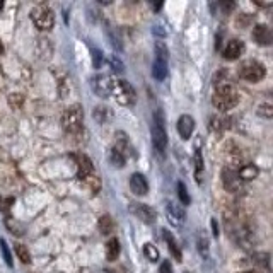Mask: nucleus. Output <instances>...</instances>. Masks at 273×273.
<instances>
[{"instance_id":"f257e3e1","label":"nucleus","mask_w":273,"mask_h":273,"mask_svg":"<svg viewBox=\"0 0 273 273\" xmlns=\"http://www.w3.org/2000/svg\"><path fill=\"white\" fill-rule=\"evenodd\" d=\"M226 74L227 72H222V74L219 75V80L214 82L215 92H214V96H212V104H214V108L219 111L232 110V108H236L239 103V92L231 80L224 79Z\"/></svg>"},{"instance_id":"f03ea898","label":"nucleus","mask_w":273,"mask_h":273,"mask_svg":"<svg viewBox=\"0 0 273 273\" xmlns=\"http://www.w3.org/2000/svg\"><path fill=\"white\" fill-rule=\"evenodd\" d=\"M152 143L159 154H164L167 147V132H166V118L162 111L155 110L152 116Z\"/></svg>"},{"instance_id":"7ed1b4c3","label":"nucleus","mask_w":273,"mask_h":273,"mask_svg":"<svg viewBox=\"0 0 273 273\" xmlns=\"http://www.w3.org/2000/svg\"><path fill=\"white\" fill-rule=\"evenodd\" d=\"M84 123V111L80 104H74V106L67 108L65 113L62 115V127L67 134H77L82 128Z\"/></svg>"},{"instance_id":"20e7f679","label":"nucleus","mask_w":273,"mask_h":273,"mask_svg":"<svg viewBox=\"0 0 273 273\" xmlns=\"http://www.w3.org/2000/svg\"><path fill=\"white\" fill-rule=\"evenodd\" d=\"M31 19L39 31H50L55 26V15L46 5H38L31 10Z\"/></svg>"},{"instance_id":"39448f33","label":"nucleus","mask_w":273,"mask_h":273,"mask_svg":"<svg viewBox=\"0 0 273 273\" xmlns=\"http://www.w3.org/2000/svg\"><path fill=\"white\" fill-rule=\"evenodd\" d=\"M241 79H244L246 82H258L267 75V68L263 63L256 62V60H248L244 62L239 68Z\"/></svg>"},{"instance_id":"423d86ee","label":"nucleus","mask_w":273,"mask_h":273,"mask_svg":"<svg viewBox=\"0 0 273 273\" xmlns=\"http://www.w3.org/2000/svg\"><path fill=\"white\" fill-rule=\"evenodd\" d=\"M113 94L116 96V101L123 106L127 104H134L135 101V91L134 87L130 86L128 80H116L115 87H113Z\"/></svg>"},{"instance_id":"0eeeda50","label":"nucleus","mask_w":273,"mask_h":273,"mask_svg":"<svg viewBox=\"0 0 273 273\" xmlns=\"http://www.w3.org/2000/svg\"><path fill=\"white\" fill-rule=\"evenodd\" d=\"M222 183L229 193H239V191L243 190V181H241L238 172L232 169V167H224Z\"/></svg>"},{"instance_id":"6e6552de","label":"nucleus","mask_w":273,"mask_h":273,"mask_svg":"<svg viewBox=\"0 0 273 273\" xmlns=\"http://www.w3.org/2000/svg\"><path fill=\"white\" fill-rule=\"evenodd\" d=\"M113 87L115 80L108 75H98L96 79H92V89L101 98H108L110 94H113Z\"/></svg>"},{"instance_id":"1a4fd4ad","label":"nucleus","mask_w":273,"mask_h":273,"mask_svg":"<svg viewBox=\"0 0 273 273\" xmlns=\"http://www.w3.org/2000/svg\"><path fill=\"white\" fill-rule=\"evenodd\" d=\"M130 212L136 219H140L143 224H154L155 222V212L150 207H147L145 203H132Z\"/></svg>"},{"instance_id":"9d476101","label":"nucleus","mask_w":273,"mask_h":273,"mask_svg":"<svg viewBox=\"0 0 273 273\" xmlns=\"http://www.w3.org/2000/svg\"><path fill=\"white\" fill-rule=\"evenodd\" d=\"M253 39H255V43H258V45L262 46L272 45V39H273L272 29L267 24H256L255 29H253Z\"/></svg>"},{"instance_id":"9b49d317","label":"nucleus","mask_w":273,"mask_h":273,"mask_svg":"<svg viewBox=\"0 0 273 273\" xmlns=\"http://www.w3.org/2000/svg\"><path fill=\"white\" fill-rule=\"evenodd\" d=\"M195 130V120L190 115H183L178 120V134L183 140H190Z\"/></svg>"},{"instance_id":"f8f14e48","label":"nucleus","mask_w":273,"mask_h":273,"mask_svg":"<svg viewBox=\"0 0 273 273\" xmlns=\"http://www.w3.org/2000/svg\"><path fill=\"white\" fill-rule=\"evenodd\" d=\"M130 190L134 191L136 196H145L148 191V183L145 179V176L140 174V172H135L130 178Z\"/></svg>"},{"instance_id":"ddd939ff","label":"nucleus","mask_w":273,"mask_h":273,"mask_svg":"<svg viewBox=\"0 0 273 273\" xmlns=\"http://www.w3.org/2000/svg\"><path fill=\"white\" fill-rule=\"evenodd\" d=\"M77 176L80 181H84L86 178H89L91 174H94V166H92V160L87 157L86 154H80L77 155Z\"/></svg>"},{"instance_id":"4468645a","label":"nucleus","mask_w":273,"mask_h":273,"mask_svg":"<svg viewBox=\"0 0 273 273\" xmlns=\"http://www.w3.org/2000/svg\"><path fill=\"white\" fill-rule=\"evenodd\" d=\"M244 50V45L241 39H231L227 46L224 48V58L226 60H238Z\"/></svg>"},{"instance_id":"2eb2a0df","label":"nucleus","mask_w":273,"mask_h":273,"mask_svg":"<svg viewBox=\"0 0 273 273\" xmlns=\"http://www.w3.org/2000/svg\"><path fill=\"white\" fill-rule=\"evenodd\" d=\"M113 148H116L118 152H122L125 157H127V154H130L132 145H130V140H128L127 134H123V132H116V145Z\"/></svg>"},{"instance_id":"dca6fc26","label":"nucleus","mask_w":273,"mask_h":273,"mask_svg":"<svg viewBox=\"0 0 273 273\" xmlns=\"http://www.w3.org/2000/svg\"><path fill=\"white\" fill-rule=\"evenodd\" d=\"M167 212H169V217H171V222L172 224L183 222L184 217H186V212H184V208L179 207V205H176V203H172V202H167Z\"/></svg>"},{"instance_id":"f3484780","label":"nucleus","mask_w":273,"mask_h":273,"mask_svg":"<svg viewBox=\"0 0 273 273\" xmlns=\"http://www.w3.org/2000/svg\"><path fill=\"white\" fill-rule=\"evenodd\" d=\"M162 239L166 241L167 243V246H169V251H171V255L174 256L178 262H181V258H183V255H181V250L178 248V244H176V241H174V238H172V234L169 231H166L164 229L162 231Z\"/></svg>"},{"instance_id":"a211bd4d","label":"nucleus","mask_w":273,"mask_h":273,"mask_svg":"<svg viewBox=\"0 0 273 273\" xmlns=\"http://www.w3.org/2000/svg\"><path fill=\"white\" fill-rule=\"evenodd\" d=\"M258 172L260 171L255 164H244V166H241L238 176L241 181H251V179H255L256 176H258Z\"/></svg>"},{"instance_id":"6ab92c4d","label":"nucleus","mask_w":273,"mask_h":273,"mask_svg":"<svg viewBox=\"0 0 273 273\" xmlns=\"http://www.w3.org/2000/svg\"><path fill=\"white\" fill-rule=\"evenodd\" d=\"M106 36H108V39H110L111 46H113L116 51H122V50H123L122 36H120L118 31H116L113 26H110V24L106 26Z\"/></svg>"},{"instance_id":"aec40b11","label":"nucleus","mask_w":273,"mask_h":273,"mask_svg":"<svg viewBox=\"0 0 273 273\" xmlns=\"http://www.w3.org/2000/svg\"><path fill=\"white\" fill-rule=\"evenodd\" d=\"M120 251H122V248H120V241L111 238L106 243V258H108V262H115V260H118Z\"/></svg>"},{"instance_id":"412c9836","label":"nucleus","mask_w":273,"mask_h":273,"mask_svg":"<svg viewBox=\"0 0 273 273\" xmlns=\"http://www.w3.org/2000/svg\"><path fill=\"white\" fill-rule=\"evenodd\" d=\"M152 75H154V79H157V80L166 79L167 77V63L160 62V60H155L154 65H152Z\"/></svg>"},{"instance_id":"4be33fe9","label":"nucleus","mask_w":273,"mask_h":273,"mask_svg":"<svg viewBox=\"0 0 273 273\" xmlns=\"http://www.w3.org/2000/svg\"><path fill=\"white\" fill-rule=\"evenodd\" d=\"M99 231H101V234L104 236H110L111 232L115 231V222L110 215H103L101 219H99Z\"/></svg>"},{"instance_id":"5701e85b","label":"nucleus","mask_w":273,"mask_h":273,"mask_svg":"<svg viewBox=\"0 0 273 273\" xmlns=\"http://www.w3.org/2000/svg\"><path fill=\"white\" fill-rule=\"evenodd\" d=\"M110 162L113 164L115 167H123L127 164V157L122 154V152L116 150V148H111L110 150Z\"/></svg>"},{"instance_id":"b1692460","label":"nucleus","mask_w":273,"mask_h":273,"mask_svg":"<svg viewBox=\"0 0 273 273\" xmlns=\"http://www.w3.org/2000/svg\"><path fill=\"white\" fill-rule=\"evenodd\" d=\"M143 255H145V258L152 263H155L159 260V250L152 243L143 244Z\"/></svg>"},{"instance_id":"393cba45","label":"nucleus","mask_w":273,"mask_h":273,"mask_svg":"<svg viewBox=\"0 0 273 273\" xmlns=\"http://www.w3.org/2000/svg\"><path fill=\"white\" fill-rule=\"evenodd\" d=\"M82 183L86 184L87 188H89L92 193H98V191L101 190V181H99V178L96 174H91L89 178H86Z\"/></svg>"},{"instance_id":"a878e982","label":"nucleus","mask_w":273,"mask_h":273,"mask_svg":"<svg viewBox=\"0 0 273 273\" xmlns=\"http://www.w3.org/2000/svg\"><path fill=\"white\" fill-rule=\"evenodd\" d=\"M155 55H157V60L167 63V58H169V50H167V46L164 45L162 41L155 43Z\"/></svg>"},{"instance_id":"bb28decb","label":"nucleus","mask_w":273,"mask_h":273,"mask_svg":"<svg viewBox=\"0 0 273 273\" xmlns=\"http://www.w3.org/2000/svg\"><path fill=\"white\" fill-rule=\"evenodd\" d=\"M15 255H17V258L21 260V262L26 265V263H31V255L29 251H27L26 246H22V244H17L15 246Z\"/></svg>"},{"instance_id":"cd10ccee","label":"nucleus","mask_w":273,"mask_h":273,"mask_svg":"<svg viewBox=\"0 0 273 273\" xmlns=\"http://www.w3.org/2000/svg\"><path fill=\"white\" fill-rule=\"evenodd\" d=\"M92 116H94L96 122L104 123V122H106L108 116H111V115L108 113V108H104V106H98V108H94V111H92Z\"/></svg>"},{"instance_id":"c85d7f7f","label":"nucleus","mask_w":273,"mask_h":273,"mask_svg":"<svg viewBox=\"0 0 273 273\" xmlns=\"http://www.w3.org/2000/svg\"><path fill=\"white\" fill-rule=\"evenodd\" d=\"M256 113H258L262 118H267V120H270L272 116H273V106L270 103H263V104H260L258 106V110H256Z\"/></svg>"},{"instance_id":"c756f323","label":"nucleus","mask_w":273,"mask_h":273,"mask_svg":"<svg viewBox=\"0 0 273 273\" xmlns=\"http://www.w3.org/2000/svg\"><path fill=\"white\" fill-rule=\"evenodd\" d=\"M195 169H196V181H202V171H203V159H202V152L196 150L195 152Z\"/></svg>"},{"instance_id":"7c9ffc66","label":"nucleus","mask_w":273,"mask_h":273,"mask_svg":"<svg viewBox=\"0 0 273 273\" xmlns=\"http://www.w3.org/2000/svg\"><path fill=\"white\" fill-rule=\"evenodd\" d=\"M178 198L183 205H190V202H191V198H190V195H188V190H186V186H184V183H178Z\"/></svg>"},{"instance_id":"2f4dec72","label":"nucleus","mask_w":273,"mask_h":273,"mask_svg":"<svg viewBox=\"0 0 273 273\" xmlns=\"http://www.w3.org/2000/svg\"><path fill=\"white\" fill-rule=\"evenodd\" d=\"M108 63H110V67L113 68L115 74H122V72L125 70V65H123V62L118 57H110L108 58Z\"/></svg>"},{"instance_id":"473e14b6","label":"nucleus","mask_w":273,"mask_h":273,"mask_svg":"<svg viewBox=\"0 0 273 273\" xmlns=\"http://www.w3.org/2000/svg\"><path fill=\"white\" fill-rule=\"evenodd\" d=\"M0 250H2V255H3V260H5V263L12 267L14 262H12V255H10V250L9 246H7V243L3 239H0Z\"/></svg>"},{"instance_id":"72a5a7b5","label":"nucleus","mask_w":273,"mask_h":273,"mask_svg":"<svg viewBox=\"0 0 273 273\" xmlns=\"http://www.w3.org/2000/svg\"><path fill=\"white\" fill-rule=\"evenodd\" d=\"M196 244H198V251H200V255H202L203 258H207V256H208V241H207V238H203V236H200L198 241H196Z\"/></svg>"},{"instance_id":"f704fd0d","label":"nucleus","mask_w":273,"mask_h":273,"mask_svg":"<svg viewBox=\"0 0 273 273\" xmlns=\"http://www.w3.org/2000/svg\"><path fill=\"white\" fill-rule=\"evenodd\" d=\"M270 256L267 255V253H260V255H256L255 256V263L256 265H260V267H265L268 270V268H270Z\"/></svg>"},{"instance_id":"c9c22d12","label":"nucleus","mask_w":273,"mask_h":273,"mask_svg":"<svg viewBox=\"0 0 273 273\" xmlns=\"http://www.w3.org/2000/svg\"><path fill=\"white\" fill-rule=\"evenodd\" d=\"M92 65H94V68H101V65H103V51L101 50H92Z\"/></svg>"},{"instance_id":"e433bc0d","label":"nucleus","mask_w":273,"mask_h":273,"mask_svg":"<svg viewBox=\"0 0 273 273\" xmlns=\"http://www.w3.org/2000/svg\"><path fill=\"white\" fill-rule=\"evenodd\" d=\"M5 226L10 229V231H12V234H15V236H22L24 229H22V226H19L17 222H14V224H12V220H10V219H7V220H5Z\"/></svg>"},{"instance_id":"4c0bfd02","label":"nucleus","mask_w":273,"mask_h":273,"mask_svg":"<svg viewBox=\"0 0 273 273\" xmlns=\"http://www.w3.org/2000/svg\"><path fill=\"white\" fill-rule=\"evenodd\" d=\"M12 203H14V198H0V210L9 212Z\"/></svg>"},{"instance_id":"58836bf2","label":"nucleus","mask_w":273,"mask_h":273,"mask_svg":"<svg viewBox=\"0 0 273 273\" xmlns=\"http://www.w3.org/2000/svg\"><path fill=\"white\" fill-rule=\"evenodd\" d=\"M160 273H172V268H171L169 262H164L162 265H160Z\"/></svg>"},{"instance_id":"ea45409f","label":"nucleus","mask_w":273,"mask_h":273,"mask_svg":"<svg viewBox=\"0 0 273 273\" xmlns=\"http://www.w3.org/2000/svg\"><path fill=\"white\" fill-rule=\"evenodd\" d=\"M212 229H214V236H215V238H219L220 232H219V226H217V220L215 219H212Z\"/></svg>"},{"instance_id":"a19ab883","label":"nucleus","mask_w":273,"mask_h":273,"mask_svg":"<svg viewBox=\"0 0 273 273\" xmlns=\"http://www.w3.org/2000/svg\"><path fill=\"white\" fill-rule=\"evenodd\" d=\"M154 33L159 34V36H166V29H160V26H155L154 27Z\"/></svg>"},{"instance_id":"79ce46f5","label":"nucleus","mask_w":273,"mask_h":273,"mask_svg":"<svg viewBox=\"0 0 273 273\" xmlns=\"http://www.w3.org/2000/svg\"><path fill=\"white\" fill-rule=\"evenodd\" d=\"M160 7H162V2H159V3H154V9H155V10H159Z\"/></svg>"},{"instance_id":"37998d69","label":"nucleus","mask_w":273,"mask_h":273,"mask_svg":"<svg viewBox=\"0 0 273 273\" xmlns=\"http://www.w3.org/2000/svg\"><path fill=\"white\" fill-rule=\"evenodd\" d=\"M243 273H258V272H255V270H251V272H243Z\"/></svg>"},{"instance_id":"c03bdc74","label":"nucleus","mask_w":273,"mask_h":273,"mask_svg":"<svg viewBox=\"0 0 273 273\" xmlns=\"http://www.w3.org/2000/svg\"><path fill=\"white\" fill-rule=\"evenodd\" d=\"M0 50H2V45H0Z\"/></svg>"},{"instance_id":"a18cd8bd","label":"nucleus","mask_w":273,"mask_h":273,"mask_svg":"<svg viewBox=\"0 0 273 273\" xmlns=\"http://www.w3.org/2000/svg\"><path fill=\"white\" fill-rule=\"evenodd\" d=\"M184 273H190V272H184Z\"/></svg>"}]
</instances>
